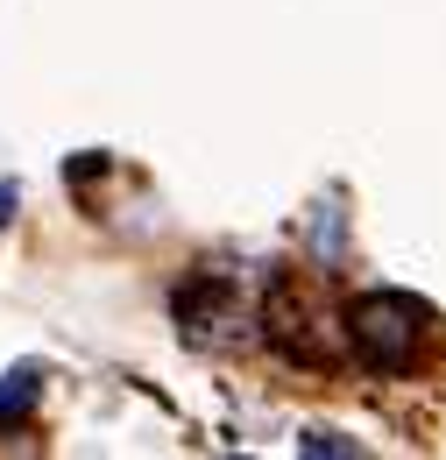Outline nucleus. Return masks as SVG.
<instances>
[{
	"label": "nucleus",
	"instance_id": "obj_5",
	"mask_svg": "<svg viewBox=\"0 0 446 460\" xmlns=\"http://www.w3.org/2000/svg\"><path fill=\"white\" fill-rule=\"evenodd\" d=\"M305 454H347V439H334V432H312V439H298Z\"/></svg>",
	"mask_w": 446,
	"mask_h": 460
},
{
	"label": "nucleus",
	"instance_id": "obj_3",
	"mask_svg": "<svg viewBox=\"0 0 446 460\" xmlns=\"http://www.w3.org/2000/svg\"><path fill=\"white\" fill-rule=\"evenodd\" d=\"M177 326H184L199 347L213 341L220 326H234V277H220V270L192 277V284L177 290Z\"/></svg>",
	"mask_w": 446,
	"mask_h": 460
},
{
	"label": "nucleus",
	"instance_id": "obj_2",
	"mask_svg": "<svg viewBox=\"0 0 446 460\" xmlns=\"http://www.w3.org/2000/svg\"><path fill=\"white\" fill-rule=\"evenodd\" d=\"M263 333H270V347H277L290 368H312V376L347 361L340 319H334V312H319V297L298 284L290 270H277V277H270V297H263Z\"/></svg>",
	"mask_w": 446,
	"mask_h": 460
},
{
	"label": "nucleus",
	"instance_id": "obj_1",
	"mask_svg": "<svg viewBox=\"0 0 446 460\" xmlns=\"http://www.w3.org/2000/svg\"><path fill=\"white\" fill-rule=\"evenodd\" d=\"M340 341H347V361H361L369 376H425L446 354V319L425 297L383 284V290H361L340 312Z\"/></svg>",
	"mask_w": 446,
	"mask_h": 460
},
{
	"label": "nucleus",
	"instance_id": "obj_4",
	"mask_svg": "<svg viewBox=\"0 0 446 460\" xmlns=\"http://www.w3.org/2000/svg\"><path fill=\"white\" fill-rule=\"evenodd\" d=\"M36 390H43V376H36V368H14V376L0 383V425H7V418H22V411L36 403Z\"/></svg>",
	"mask_w": 446,
	"mask_h": 460
}]
</instances>
